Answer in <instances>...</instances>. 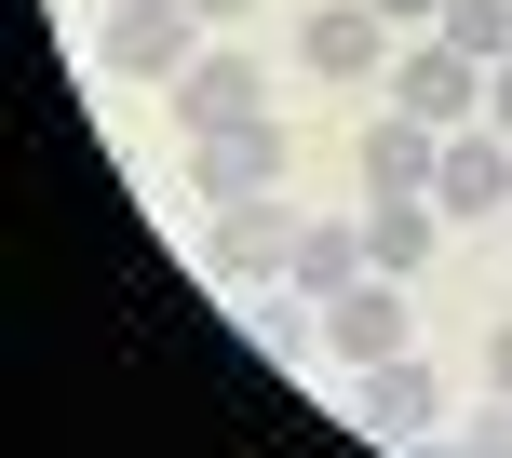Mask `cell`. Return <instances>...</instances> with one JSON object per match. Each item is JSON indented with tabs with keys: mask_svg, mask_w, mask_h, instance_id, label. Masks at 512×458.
<instances>
[{
	"mask_svg": "<svg viewBox=\"0 0 512 458\" xmlns=\"http://www.w3.org/2000/svg\"><path fill=\"white\" fill-rule=\"evenodd\" d=\"M486 122L512 135V54H499V68H486Z\"/></svg>",
	"mask_w": 512,
	"mask_h": 458,
	"instance_id": "obj_15",
	"label": "cell"
},
{
	"mask_svg": "<svg viewBox=\"0 0 512 458\" xmlns=\"http://www.w3.org/2000/svg\"><path fill=\"white\" fill-rule=\"evenodd\" d=\"M351 418H364L378 445H432V418H459V405H445V378H432L418 351H391V364L351 378Z\"/></svg>",
	"mask_w": 512,
	"mask_h": 458,
	"instance_id": "obj_8",
	"label": "cell"
},
{
	"mask_svg": "<svg viewBox=\"0 0 512 458\" xmlns=\"http://www.w3.org/2000/svg\"><path fill=\"white\" fill-rule=\"evenodd\" d=\"M203 41H216V27L189 14V0H108V14H95V68L122 81V95H176Z\"/></svg>",
	"mask_w": 512,
	"mask_h": 458,
	"instance_id": "obj_1",
	"label": "cell"
},
{
	"mask_svg": "<svg viewBox=\"0 0 512 458\" xmlns=\"http://www.w3.org/2000/svg\"><path fill=\"white\" fill-rule=\"evenodd\" d=\"M391 108H418L432 135H459V122H486V54H459L445 27H418L405 54H391Z\"/></svg>",
	"mask_w": 512,
	"mask_h": 458,
	"instance_id": "obj_4",
	"label": "cell"
},
{
	"mask_svg": "<svg viewBox=\"0 0 512 458\" xmlns=\"http://www.w3.org/2000/svg\"><path fill=\"white\" fill-rule=\"evenodd\" d=\"M432 162H445V135L418 122V108H364V203H432Z\"/></svg>",
	"mask_w": 512,
	"mask_h": 458,
	"instance_id": "obj_9",
	"label": "cell"
},
{
	"mask_svg": "<svg viewBox=\"0 0 512 458\" xmlns=\"http://www.w3.org/2000/svg\"><path fill=\"white\" fill-rule=\"evenodd\" d=\"M162 108H176V135H230V122H270V81H256V54L230 41V27H216V41L189 54V81H176Z\"/></svg>",
	"mask_w": 512,
	"mask_h": 458,
	"instance_id": "obj_5",
	"label": "cell"
},
{
	"mask_svg": "<svg viewBox=\"0 0 512 458\" xmlns=\"http://www.w3.org/2000/svg\"><path fill=\"white\" fill-rule=\"evenodd\" d=\"M445 41L499 68V54H512V0H445Z\"/></svg>",
	"mask_w": 512,
	"mask_h": 458,
	"instance_id": "obj_13",
	"label": "cell"
},
{
	"mask_svg": "<svg viewBox=\"0 0 512 458\" xmlns=\"http://www.w3.org/2000/svg\"><path fill=\"white\" fill-rule=\"evenodd\" d=\"M378 14H391V27H445V0H378Z\"/></svg>",
	"mask_w": 512,
	"mask_h": 458,
	"instance_id": "obj_16",
	"label": "cell"
},
{
	"mask_svg": "<svg viewBox=\"0 0 512 458\" xmlns=\"http://www.w3.org/2000/svg\"><path fill=\"white\" fill-rule=\"evenodd\" d=\"M297 203H283V189H256V203H216L203 216V283H216V297H256V283H283V270H297Z\"/></svg>",
	"mask_w": 512,
	"mask_h": 458,
	"instance_id": "obj_2",
	"label": "cell"
},
{
	"mask_svg": "<svg viewBox=\"0 0 512 458\" xmlns=\"http://www.w3.org/2000/svg\"><path fill=\"white\" fill-rule=\"evenodd\" d=\"M283 283H297V297H351V283H364V216H310Z\"/></svg>",
	"mask_w": 512,
	"mask_h": 458,
	"instance_id": "obj_12",
	"label": "cell"
},
{
	"mask_svg": "<svg viewBox=\"0 0 512 458\" xmlns=\"http://www.w3.org/2000/svg\"><path fill=\"white\" fill-rule=\"evenodd\" d=\"M283 162H297L283 108L270 122H230V135H189V189H203V203H256V189H283Z\"/></svg>",
	"mask_w": 512,
	"mask_h": 458,
	"instance_id": "obj_6",
	"label": "cell"
},
{
	"mask_svg": "<svg viewBox=\"0 0 512 458\" xmlns=\"http://www.w3.org/2000/svg\"><path fill=\"white\" fill-rule=\"evenodd\" d=\"M486 391H512V324H499V337H486Z\"/></svg>",
	"mask_w": 512,
	"mask_h": 458,
	"instance_id": "obj_17",
	"label": "cell"
},
{
	"mask_svg": "<svg viewBox=\"0 0 512 458\" xmlns=\"http://www.w3.org/2000/svg\"><path fill=\"white\" fill-rule=\"evenodd\" d=\"M189 14H203V27H243V14H256V0H189Z\"/></svg>",
	"mask_w": 512,
	"mask_h": 458,
	"instance_id": "obj_18",
	"label": "cell"
},
{
	"mask_svg": "<svg viewBox=\"0 0 512 458\" xmlns=\"http://www.w3.org/2000/svg\"><path fill=\"white\" fill-rule=\"evenodd\" d=\"M391 54H405V27H391L378 0H324V14L297 27V68L324 81V95H391Z\"/></svg>",
	"mask_w": 512,
	"mask_h": 458,
	"instance_id": "obj_3",
	"label": "cell"
},
{
	"mask_svg": "<svg viewBox=\"0 0 512 458\" xmlns=\"http://www.w3.org/2000/svg\"><path fill=\"white\" fill-rule=\"evenodd\" d=\"M499 203H512V135L499 122H459L445 162H432V216L459 229V216H499Z\"/></svg>",
	"mask_w": 512,
	"mask_h": 458,
	"instance_id": "obj_10",
	"label": "cell"
},
{
	"mask_svg": "<svg viewBox=\"0 0 512 458\" xmlns=\"http://www.w3.org/2000/svg\"><path fill=\"white\" fill-rule=\"evenodd\" d=\"M391 351H418V310H405V283H391V270H364L351 297H324V364H351V378H364V364H391Z\"/></svg>",
	"mask_w": 512,
	"mask_h": 458,
	"instance_id": "obj_7",
	"label": "cell"
},
{
	"mask_svg": "<svg viewBox=\"0 0 512 458\" xmlns=\"http://www.w3.org/2000/svg\"><path fill=\"white\" fill-rule=\"evenodd\" d=\"M432 243H445V216H432V203H364V270L418 283V270H432Z\"/></svg>",
	"mask_w": 512,
	"mask_h": 458,
	"instance_id": "obj_11",
	"label": "cell"
},
{
	"mask_svg": "<svg viewBox=\"0 0 512 458\" xmlns=\"http://www.w3.org/2000/svg\"><path fill=\"white\" fill-rule=\"evenodd\" d=\"M445 458H512V391H486V405L445 432Z\"/></svg>",
	"mask_w": 512,
	"mask_h": 458,
	"instance_id": "obj_14",
	"label": "cell"
}]
</instances>
